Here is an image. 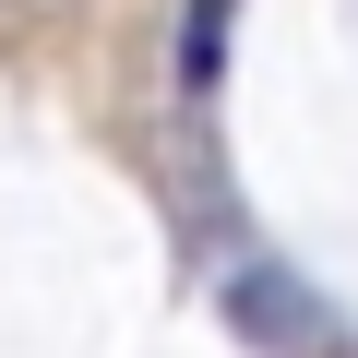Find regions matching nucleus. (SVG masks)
<instances>
[{
    "mask_svg": "<svg viewBox=\"0 0 358 358\" xmlns=\"http://www.w3.org/2000/svg\"><path fill=\"white\" fill-rule=\"evenodd\" d=\"M227 13H239V0H192V24H179V96H215V60H227Z\"/></svg>",
    "mask_w": 358,
    "mask_h": 358,
    "instance_id": "2",
    "label": "nucleus"
},
{
    "mask_svg": "<svg viewBox=\"0 0 358 358\" xmlns=\"http://www.w3.org/2000/svg\"><path fill=\"white\" fill-rule=\"evenodd\" d=\"M215 310H227L251 346H275V358H334V322H322V299H310L287 263H227Z\"/></svg>",
    "mask_w": 358,
    "mask_h": 358,
    "instance_id": "1",
    "label": "nucleus"
}]
</instances>
